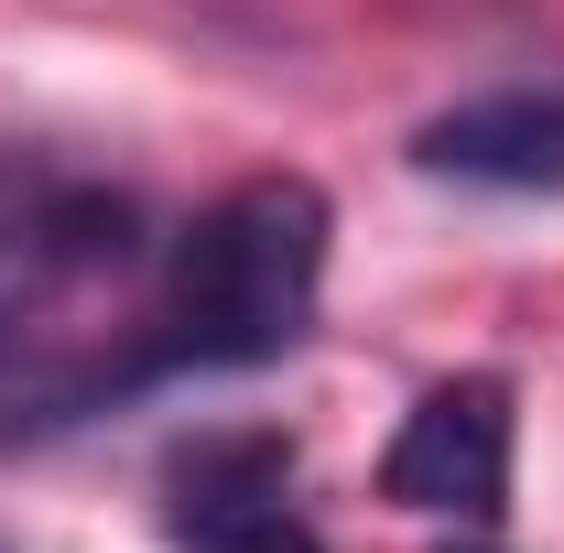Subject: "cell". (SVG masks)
Masks as SVG:
<instances>
[{"label": "cell", "mask_w": 564, "mask_h": 553, "mask_svg": "<svg viewBox=\"0 0 564 553\" xmlns=\"http://www.w3.org/2000/svg\"><path fill=\"white\" fill-rule=\"evenodd\" d=\"M0 553H11V543H0Z\"/></svg>", "instance_id": "7"}, {"label": "cell", "mask_w": 564, "mask_h": 553, "mask_svg": "<svg viewBox=\"0 0 564 553\" xmlns=\"http://www.w3.org/2000/svg\"><path fill=\"white\" fill-rule=\"evenodd\" d=\"M380 499L434 510V521H499V499H510V380L499 369L434 380L380 456Z\"/></svg>", "instance_id": "4"}, {"label": "cell", "mask_w": 564, "mask_h": 553, "mask_svg": "<svg viewBox=\"0 0 564 553\" xmlns=\"http://www.w3.org/2000/svg\"><path fill=\"white\" fill-rule=\"evenodd\" d=\"M163 543L174 553H326V532L293 499V445L239 423V434H196L163 467Z\"/></svg>", "instance_id": "3"}, {"label": "cell", "mask_w": 564, "mask_h": 553, "mask_svg": "<svg viewBox=\"0 0 564 553\" xmlns=\"http://www.w3.org/2000/svg\"><path fill=\"white\" fill-rule=\"evenodd\" d=\"M326 250H337V207L304 174H250L217 207H196L163 250V293H152L131 347V391L293 358L315 337V304H326Z\"/></svg>", "instance_id": "1"}, {"label": "cell", "mask_w": 564, "mask_h": 553, "mask_svg": "<svg viewBox=\"0 0 564 553\" xmlns=\"http://www.w3.org/2000/svg\"><path fill=\"white\" fill-rule=\"evenodd\" d=\"M423 11H489V0H423Z\"/></svg>", "instance_id": "6"}, {"label": "cell", "mask_w": 564, "mask_h": 553, "mask_svg": "<svg viewBox=\"0 0 564 553\" xmlns=\"http://www.w3.org/2000/svg\"><path fill=\"white\" fill-rule=\"evenodd\" d=\"M413 174L478 196H564V87H478L413 131Z\"/></svg>", "instance_id": "5"}, {"label": "cell", "mask_w": 564, "mask_h": 553, "mask_svg": "<svg viewBox=\"0 0 564 553\" xmlns=\"http://www.w3.org/2000/svg\"><path fill=\"white\" fill-rule=\"evenodd\" d=\"M141 261V207L120 185L44 163V152H0V337H22L44 304H66L76 282H109Z\"/></svg>", "instance_id": "2"}]
</instances>
